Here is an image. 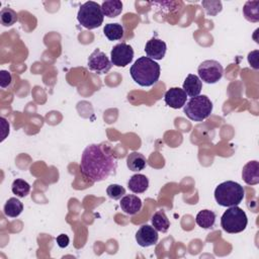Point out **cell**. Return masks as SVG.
I'll use <instances>...</instances> for the list:
<instances>
[{
	"label": "cell",
	"instance_id": "6da1fadb",
	"mask_svg": "<svg viewBox=\"0 0 259 259\" xmlns=\"http://www.w3.org/2000/svg\"><path fill=\"white\" fill-rule=\"evenodd\" d=\"M117 159L106 143L87 146L81 156L80 170L83 177L92 183L107 179L115 174Z\"/></svg>",
	"mask_w": 259,
	"mask_h": 259
},
{
	"label": "cell",
	"instance_id": "7a4b0ae2",
	"mask_svg": "<svg viewBox=\"0 0 259 259\" xmlns=\"http://www.w3.org/2000/svg\"><path fill=\"white\" fill-rule=\"evenodd\" d=\"M160 65L148 57H140L130 69L133 80L143 87L154 85L160 78Z\"/></svg>",
	"mask_w": 259,
	"mask_h": 259
},
{
	"label": "cell",
	"instance_id": "3957f363",
	"mask_svg": "<svg viewBox=\"0 0 259 259\" xmlns=\"http://www.w3.org/2000/svg\"><path fill=\"white\" fill-rule=\"evenodd\" d=\"M245 196L244 187L235 181H225L214 189V198L221 206H235L242 202Z\"/></svg>",
	"mask_w": 259,
	"mask_h": 259
},
{
	"label": "cell",
	"instance_id": "277c9868",
	"mask_svg": "<svg viewBox=\"0 0 259 259\" xmlns=\"http://www.w3.org/2000/svg\"><path fill=\"white\" fill-rule=\"evenodd\" d=\"M77 19L79 23L87 29L99 27L104 19L101 5L94 1H87L83 3L79 8Z\"/></svg>",
	"mask_w": 259,
	"mask_h": 259
},
{
	"label": "cell",
	"instance_id": "5b68a950",
	"mask_svg": "<svg viewBox=\"0 0 259 259\" xmlns=\"http://www.w3.org/2000/svg\"><path fill=\"white\" fill-rule=\"evenodd\" d=\"M248 224L246 212L238 205L230 206L221 218V226L223 230L229 234H237L243 232Z\"/></svg>",
	"mask_w": 259,
	"mask_h": 259
},
{
	"label": "cell",
	"instance_id": "8992f818",
	"mask_svg": "<svg viewBox=\"0 0 259 259\" xmlns=\"http://www.w3.org/2000/svg\"><path fill=\"white\" fill-rule=\"evenodd\" d=\"M184 107V113L193 121H202L207 118L212 111V102L206 95L191 97Z\"/></svg>",
	"mask_w": 259,
	"mask_h": 259
},
{
	"label": "cell",
	"instance_id": "52a82bcc",
	"mask_svg": "<svg viewBox=\"0 0 259 259\" xmlns=\"http://www.w3.org/2000/svg\"><path fill=\"white\" fill-rule=\"evenodd\" d=\"M197 72L201 81L207 84H214L222 79L224 69L218 61L206 60L198 66Z\"/></svg>",
	"mask_w": 259,
	"mask_h": 259
},
{
	"label": "cell",
	"instance_id": "ba28073f",
	"mask_svg": "<svg viewBox=\"0 0 259 259\" xmlns=\"http://www.w3.org/2000/svg\"><path fill=\"white\" fill-rule=\"evenodd\" d=\"M133 59L134 50L125 42L115 45L110 52L111 64L116 67H125L133 61Z\"/></svg>",
	"mask_w": 259,
	"mask_h": 259
},
{
	"label": "cell",
	"instance_id": "9c48e42d",
	"mask_svg": "<svg viewBox=\"0 0 259 259\" xmlns=\"http://www.w3.org/2000/svg\"><path fill=\"white\" fill-rule=\"evenodd\" d=\"M87 65L91 71L96 72L97 74H105L112 67L111 61L107 58L105 53H103L99 49H95L92 52V54L88 58Z\"/></svg>",
	"mask_w": 259,
	"mask_h": 259
},
{
	"label": "cell",
	"instance_id": "30bf717a",
	"mask_svg": "<svg viewBox=\"0 0 259 259\" xmlns=\"http://www.w3.org/2000/svg\"><path fill=\"white\" fill-rule=\"evenodd\" d=\"M158 239H159L158 231L154 227L149 225L142 226L136 233L137 243L141 247L153 246L158 242Z\"/></svg>",
	"mask_w": 259,
	"mask_h": 259
},
{
	"label": "cell",
	"instance_id": "8fae6325",
	"mask_svg": "<svg viewBox=\"0 0 259 259\" xmlns=\"http://www.w3.org/2000/svg\"><path fill=\"white\" fill-rule=\"evenodd\" d=\"M186 99H187V94L183 89L179 87H172L168 89L164 95L165 103L169 107L174 109H179L183 107L186 103Z\"/></svg>",
	"mask_w": 259,
	"mask_h": 259
},
{
	"label": "cell",
	"instance_id": "7c38bea8",
	"mask_svg": "<svg viewBox=\"0 0 259 259\" xmlns=\"http://www.w3.org/2000/svg\"><path fill=\"white\" fill-rule=\"evenodd\" d=\"M167 50L166 42L157 37H152L145 46V52L148 58L152 60H162L165 57Z\"/></svg>",
	"mask_w": 259,
	"mask_h": 259
},
{
	"label": "cell",
	"instance_id": "4fadbf2b",
	"mask_svg": "<svg viewBox=\"0 0 259 259\" xmlns=\"http://www.w3.org/2000/svg\"><path fill=\"white\" fill-rule=\"evenodd\" d=\"M119 205L121 207V210H123V212L130 215H134L141 210L142 200L137 195L127 194L120 198Z\"/></svg>",
	"mask_w": 259,
	"mask_h": 259
},
{
	"label": "cell",
	"instance_id": "5bb4252c",
	"mask_svg": "<svg viewBox=\"0 0 259 259\" xmlns=\"http://www.w3.org/2000/svg\"><path fill=\"white\" fill-rule=\"evenodd\" d=\"M242 178L248 185H256L259 183V163L258 161L248 162L242 170Z\"/></svg>",
	"mask_w": 259,
	"mask_h": 259
},
{
	"label": "cell",
	"instance_id": "9a60e30c",
	"mask_svg": "<svg viewBox=\"0 0 259 259\" xmlns=\"http://www.w3.org/2000/svg\"><path fill=\"white\" fill-rule=\"evenodd\" d=\"M182 89L188 96L195 97L199 95L202 89V81L199 79L198 76L194 74H188L184 80Z\"/></svg>",
	"mask_w": 259,
	"mask_h": 259
},
{
	"label": "cell",
	"instance_id": "2e32d148",
	"mask_svg": "<svg viewBox=\"0 0 259 259\" xmlns=\"http://www.w3.org/2000/svg\"><path fill=\"white\" fill-rule=\"evenodd\" d=\"M127 187L134 193H143L149 187V179L144 174H135L130 178Z\"/></svg>",
	"mask_w": 259,
	"mask_h": 259
},
{
	"label": "cell",
	"instance_id": "e0dca14e",
	"mask_svg": "<svg viewBox=\"0 0 259 259\" xmlns=\"http://www.w3.org/2000/svg\"><path fill=\"white\" fill-rule=\"evenodd\" d=\"M126 165L131 171L139 172L146 168L147 160L143 154L139 152H133L126 158Z\"/></svg>",
	"mask_w": 259,
	"mask_h": 259
},
{
	"label": "cell",
	"instance_id": "ac0fdd59",
	"mask_svg": "<svg viewBox=\"0 0 259 259\" xmlns=\"http://www.w3.org/2000/svg\"><path fill=\"white\" fill-rule=\"evenodd\" d=\"M215 219L217 215L212 210L202 209L196 214L195 222L202 229H210L214 226Z\"/></svg>",
	"mask_w": 259,
	"mask_h": 259
},
{
	"label": "cell",
	"instance_id": "d6986e66",
	"mask_svg": "<svg viewBox=\"0 0 259 259\" xmlns=\"http://www.w3.org/2000/svg\"><path fill=\"white\" fill-rule=\"evenodd\" d=\"M101 9L104 16L113 18L118 16L122 11V2L119 0H108L101 4Z\"/></svg>",
	"mask_w": 259,
	"mask_h": 259
},
{
	"label": "cell",
	"instance_id": "ffe728a7",
	"mask_svg": "<svg viewBox=\"0 0 259 259\" xmlns=\"http://www.w3.org/2000/svg\"><path fill=\"white\" fill-rule=\"evenodd\" d=\"M23 210L22 202L16 197H10L4 205V213L9 218H17Z\"/></svg>",
	"mask_w": 259,
	"mask_h": 259
},
{
	"label": "cell",
	"instance_id": "44dd1931",
	"mask_svg": "<svg viewBox=\"0 0 259 259\" xmlns=\"http://www.w3.org/2000/svg\"><path fill=\"white\" fill-rule=\"evenodd\" d=\"M152 225L158 232L162 233H166L170 228V222L163 210H158L153 214Z\"/></svg>",
	"mask_w": 259,
	"mask_h": 259
},
{
	"label": "cell",
	"instance_id": "7402d4cb",
	"mask_svg": "<svg viewBox=\"0 0 259 259\" xmlns=\"http://www.w3.org/2000/svg\"><path fill=\"white\" fill-rule=\"evenodd\" d=\"M243 14L248 21H259V1H247L243 7Z\"/></svg>",
	"mask_w": 259,
	"mask_h": 259
},
{
	"label": "cell",
	"instance_id": "603a6c76",
	"mask_svg": "<svg viewBox=\"0 0 259 259\" xmlns=\"http://www.w3.org/2000/svg\"><path fill=\"white\" fill-rule=\"evenodd\" d=\"M104 35L109 40H119L123 37V27L119 23H107L103 27Z\"/></svg>",
	"mask_w": 259,
	"mask_h": 259
},
{
	"label": "cell",
	"instance_id": "cb8c5ba5",
	"mask_svg": "<svg viewBox=\"0 0 259 259\" xmlns=\"http://www.w3.org/2000/svg\"><path fill=\"white\" fill-rule=\"evenodd\" d=\"M12 192L18 197H25L30 191V185L23 179H15L11 185Z\"/></svg>",
	"mask_w": 259,
	"mask_h": 259
},
{
	"label": "cell",
	"instance_id": "d4e9b609",
	"mask_svg": "<svg viewBox=\"0 0 259 259\" xmlns=\"http://www.w3.org/2000/svg\"><path fill=\"white\" fill-rule=\"evenodd\" d=\"M17 21V13L8 7L0 11V22L3 26H11Z\"/></svg>",
	"mask_w": 259,
	"mask_h": 259
},
{
	"label": "cell",
	"instance_id": "484cf974",
	"mask_svg": "<svg viewBox=\"0 0 259 259\" xmlns=\"http://www.w3.org/2000/svg\"><path fill=\"white\" fill-rule=\"evenodd\" d=\"M106 193L110 198L117 200L120 199L125 194V189L123 186L119 184H110L106 188Z\"/></svg>",
	"mask_w": 259,
	"mask_h": 259
},
{
	"label": "cell",
	"instance_id": "4316f807",
	"mask_svg": "<svg viewBox=\"0 0 259 259\" xmlns=\"http://www.w3.org/2000/svg\"><path fill=\"white\" fill-rule=\"evenodd\" d=\"M202 6L208 15H217L222 11L221 1H202Z\"/></svg>",
	"mask_w": 259,
	"mask_h": 259
},
{
	"label": "cell",
	"instance_id": "83f0119b",
	"mask_svg": "<svg viewBox=\"0 0 259 259\" xmlns=\"http://www.w3.org/2000/svg\"><path fill=\"white\" fill-rule=\"evenodd\" d=\"M0 86L2 88H6L8 87L10 84H11V81H12V78H11V74L8 72V71H5V70H2L0 72Z\"/></svg>",
	"mask_w": 259,
	"mask_h": 259
},
{
	"label": "cell",
	"instance_id": "f1b7e54d",
	"mask_svg": "<svg viewBox=\"0 0 259 259\" xmlns=\"http://www.w3.org/2000/svg\"><path fill=\"white\" fill-rule=\"evenodd\" d=\"M248 62L254 69H258V51H253L249 53Z\"/></svg>",
	"mask_w": 259,
	"mask_h": 259
},
{
	"label": "cell",
	"instance_id": "f546056e",
	"mask_svg": "<svg viewBox=\"0 0 259 259\" xmlns=\"http://www.w3.org/2000/svg\"><path fill=\"white\" fill-rule=\"evenodd\" d=\"M56 241H57V244H58V246H59L60 248H66V247L69 245V243H70L69 237H68L67 235H65V234L59 235V236L57 237Z\"/></svg>",
	"mask_w": 259,
	"mask_h": 259
},
{
	"label": "cell",
	"instance_id": "4dcf8cb0",
	"mask_svg": "<svg viewBox=\"0 0 259 259\" xmlns=\"http://www.w3.org/2000/svg\"><path fill=\"white\" fill-rule=\"evenodd\" d=\"M0 120H1V124H2V138H1V142L6 138V136L9 134V123L7 122V120L5 119V118H3V117H1L0 118Z\"/></svg>",
	"mask_w": 259,
	"mask_h": 259
}]
</instances>
